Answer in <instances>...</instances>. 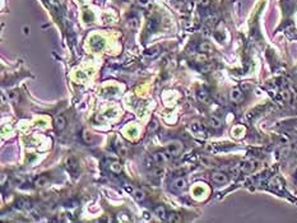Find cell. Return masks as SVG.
I'll return each mask as SVG.
<instances>
[{
    "label": "cell",
    "mask_w": 297,
    "mask_h": 223,
    "mask_svg": "<svg viewBox=\"0 0 297 223\" xmlns=\"http://www.w3.org/2000/svg\"><path fill=\"white\" fill-rule=\"evenodd\" d=\"M184 151V144L179 140H174V142H170L167 145H166V152L172 157H177L180 156Z\"/></svg>",
    "instance_id": "6da1fadb"
},
{
    "label": "cell",
    "mask_w": 297,
    "mask_h": 223,
    "mask_svg": "<svg viewBox=\"0 0 297 223\" xmlns=\"http://www.w3.org/2000/svg\"><path fill=\"white\" fill-rule=\"evenodd\" d=\"M91 46H92L93 50H96V51L102 50L104 46H105V40L102 37H100V36H93L91 38Z\"/></svg>",
    "instance_id": "7a4b0ae2"
},
{
    "label": "cell",
    "mask_w": 297,
    "mask_h": 223,
    "mask_svg": "<svg viewBox=\"0 0 297 223\" xmlns=\"http://www.w3.org/2000/svg\"><path fill=\"white\" fill-rule=\"evenodd\" d=\"M212 180L218 185H225L228 182V177L225 172H214L212 175Z\"/></svg>",
    "instance_id": "3957f363"
},
{
    "label": "cell",
    "mask_w": 297,
    "mask_h": 223,
    "mask_svg": "<svg viewBox=\"0 0 297 223\" xmlns=\"http://www.w3.org/2000/svg\"><path fill=\"white\" fill-rule=\"evenodd\" d=\"M153 161L156 162V165L163 166V165H166L168 162V158H167V156L163 152H157V153L153 154Z\"/></svg>",
    "instance_id": "277c9868"
},
{
    "label": "cell",
    "mask_w": 297,
    "mask_h": 223,
    "mask_svg": "<svg viewBox=\"0 0 297 223\" xmlns=\"http://www.w3.org/2000/svg\"><path fill=\"white\" fill-rule=\"evenodd\" d=\"M65 126H66V119L63 115L56 116L55 117V127H56V130L61 131V130L65 129Z\"/></svg>",
    "instance_id": "5b68a950"
},
{
    "label": "cell",
    "mask_w": 297,
    "mask_h": 223,
    "mask_svg": "<svg viewBox=\"0 0 297 223\" xmlns=\"http://www.w3.org/2000/svg\"><path fill=\"white\" fill-rule=\"evenodd\" d=\"M242 97H244V94L239 88H233L230 93V100L232 102H240V101H242Z\"/></svg>",
    "instance_id": "8992f818"
},
{
    "label": "cell",
    "mask_w": 297,
    "mask_h": 223,
    "mask_svg": "<svg viewBox=\"0 0 297 223\" xmlns=\"http://www.w3.org/2000/svg\"><path fill=\"white\" fill-rule=\"evenodd\" d=\"M198 100L201 102V104H209L210 102V97H209V93L204 89H201L198 92Z\"/></svg>",
    "instance_id": "52a82bcc"
},
{
    "label": "cell",
    "mask_w": 297,
    "mask_h": 223,
    "mask_svg": "<svg viewBox=\"0 0 297 223\" xmlns=\"http://www.w3.org/2000/svg\"><path fill=\"white\" fill-rule=\"evenodd\" d=\"M174 187L176 189V190L182 191V190H185V189H186V181H185L182 177L176 178L175 181H174Z\"/></svg>",
    "instance_id": "ba28073f"
},
{
    "label": "cell",
    "mask_w": 297,
    "mask_h": 223,
    "mask_svg": "<svg viewBox=\"0 0 297 223\" xmlns=\"http://www.w3.org/2000/svg\"><path fill=\"white\" fill-rule=\"evenodd\" d=\"M255 168H256V162L255 161H249V162H246V163H244V166H242V171L246 174L252 172Z\"/></svg>",
    "instance_id": "9c48e42d"
},
{
    "label": "cell",
    "mask_w": 297,
    "mask_h": 223,
    "mask_svg": "<svg viewBox=\"0 0 297 223\" xmlns=\"http://www.w3.org/2000/svg\"><path fill=\"white\" fill-rule=\"evenodd\" d=\"M49 182H50V180L47 176H40L38 178H36L35 185H36V187H45L49 185Z\"/></svg>",
    "instance_id": "30bf717a"
},
{
    "label": "cell",
    "mask_w": 297,
    "mask_h": 223,
    "mask_svg": "<svg viewBox=\"0 0 297 223\" xmlns=\"http://www.w3.org/2000/svg\"><path fill=\"white\" fill-rule=\"evenodd\" d=\"M209 125L213 127V129H219V127L222 126V120L217 116H212L209 119Z\"/></svg>",
    "instance_id": "8fae6325"
},
{
    "label": "cell",
    "mask_w": 297,
    "mask_h": 223,
    "mask_svg": "<svg viewBox=\"0 0 297 223\" xmlns=\"http://www.w3.org/2000/svg\"><path fill=\"white\" fill-rule=\"evenodd\" d=\"M199 50L201 51V53L210 54V53H213V46H212L209 42H201L200 46H199Z\"/></svg>",
    "instance_id": "7c38bea8"
},
{
    "label": "cell",
    "mask_w": 297,
    "mask_h": 223,
    "mask_svg": "<svg viewBox=\"0 0 297 223\" xmlns=\"http://www.w3.org/2000/svg\"><path fill=\"white\" fill-rule=\"evenodd\" d=\"M133 195L135 196V199L137 200H144V198H146V193H144L142 189H134L133 190Z\"/></svg>",
    "instance_id": "4fadbf2b"
},
{
    "label": "cell",
    "mask_w": 297,
    "mask_h": 223,
    "mask_svg": "<svg viewBox=\"0 0 297 223\" xmlns=\"http://www.w3.org/2000/svg\"><path fill=\"white\" fill-rule=\"evenodd\" d=\"M121 165L119 163V162H112V163H110V171L111 172H114V174H120L121 172Z\"/></svg>",
    "instance_id": "5bb4252c"
},
{
    "label": "cell",
    "mask_w": 297,
    "mask_h": 223,
    "mask_svg": "<svg viewBox=\"0 0 297 223\" xmlns=\"http://www.w3.org/2000/svg\"><path fill=\"white\" fill-rule=\"evenodd\" d=\"M154 213H156V216H157V218H159V219H166L167 217V214H166V209L163 208V207H157L156 208V210H154Z\"/></svg>",
    "instance_id": "9a60e30c"
},
{
    "label": "cell",
    "mask_w": 297,
    "mask_h": 223,
    "mask_svg": "<svg viewBox=\"0 0 297 223\" xmlns=\"http://www.w3.org/2000/svg\"><path fill=\"white\" fill-rule=\"evenodd\" d=\"M117 153L123 157H126L128 156V148H126L123 143H117Z\"/></svg>",
    "instance_id": "2e32d148"
},
{
    "label": "cell",
    "mask_w": 297,
    "mask_h": 223,
    "mask_svg": "<svg viewBox=\"0 0 297 223\" xmlns=\"http://www.w3.org/2000/svg\"><path fill=\"white\" fill-rule=\"evenodd\" d=\"M167 221H168V222H176V223H179V222L182 221V218H181V216H179V214L171 213V214H168Z\"/></svg>",
    "instance_id": "e0dca14e"
},
{
    "label": "cell",
    "mask_w": 297,
    "mask_h": 223,
    "mask_svg": "<svg viewBox=\"0 0 297 223\" xmlns=\"http://www.w3.org/2000/svg\"><path fill=\"white\" fill-rule=\"evenodd\" d=\"M128 25L131 28V29H137L138 28V25H139V22H138V19L137 18H130L129 21H128Z\"/></svg>",
    "instance_id": "ac0fdd59"
},
{
    "label": "cell",
    "mask_w": 297,
    "mask_h": 223,
    "mask_svg": "<svg viewBox=\"0 0 297 223\" xmlns=\"http://www.w3.org/2000/svg\"><path fill=\"white\" fill-rule=\"evenodd\" d=\"M137 3L142 8H148L149 4H150V0H137Z\"/></svg>",
    "instance_id": "d6986e66"
},
{
    "label": "cell",
    "mask_w": 297,
    "mask_h": 223,
    "mask_svg": "<svg viewBox=\"0 0 297 223\" xmlns=\"http://www.w3.org/2000/svg\"><path fill=\"white\" fill-rule=\"evenodd\" d=\"M162 174H163V171L161 170V168H156V170L152 171V175H153V176H157V177L162 176Z\"/></svg>",
    "instance_id": "ffe728a7"
},
{
    "label": "cell",
    "mask_w": 297,
    "mask_h": 223,
    "mask_svg": "<svg viewBox=\"0 0 297 223\" xmlns=\"http://www.w3.org/2000/svg\"><path fill=\"white\" fill-rule=\"evenodd\" d=\"M282 96H283V98H284L286 101H290V100H291V93H290V91H284V92L282 93Z\"/></svg>",
    "instance_id": "44dd1931"
},
{
    "label": "cell",
    "mask_w": 297,
    "mask_h": 223,
    "mask_svg": "<svg viewBox=\"0 0 297 223\" xmlns=\"http://www.w3.org/2000/svg\"><path fill=\"white\" fill-rule=\"evenodd\" d=\"M212 68H213V66H212L210 64L204 65V66H201V72H203V73H208L209 70H212Z\"/></svg>",
    "instance_id": "7402d4cb"
},
{
    "label": "cell",
    "mask_w": 297,
    "mask_h": 223,
    "mask_svg": "<svg viewBox=\"0 0 297 223\" xmlns=\"http://www.w3.org/2000/svg\"><path fill=\"white\" fill-rule=\"evenodd\" d=\"M288 153H290V147H284V148H282V151H281V154H282V156L284 157H287L288 156Z\"/></svg>",
    "instance_id": "603a6c76"
},
{
    "label": "cell",
    "mask_w": 297,
    "mask_h": 223,
    "mask_svg": "<svg viewBox=\"0 0 297 223\" xmlns=\"http://www.w3.org/2000/svg\"><path fill=\"white\" fill-rule=\"evenodd\" d=\"M83 138H84V140H86V142H89V140H91V135H89V133H88V131H84Z\"/></svg>",
    "instance_id": "cb8c5ba5"
},
{
    "label": "cell",
    "mask_w": 297,
    "mask_h": 223,
    "mask_svg": "<svg viewBox=\"0 0 297 223\" xmlns=\"http://www.w3.org/2000/svg\"><path fill=\"white\" fill-rule=\"evenodd\" d=\"M207 23H208V24H213V23H216V17H209V18H207Z\"/></svg>",
    "instance_id": "d4e9b609"
},
{
    "label": "cell",
    "mask_w": 297,
    "mask_h": 223,
    "mask_svg": "<svg viewBox=\"0 0 297 223\" xmlns=\"http://www.w3.org/2000/svg\"><path fill=\"white\" fill-rule=\"evenodd\" d=\"M156 127H157V121H156V120H153V121H152V124L149 125V130H154Z\"/></svg>",
    "instance_id": "484cf974"
},
{
    "label": "cell",
    "mask_w": 297,
    "mask_h": 223,
    "mask_svg": "<svg viewBox=\"0 0 297 223\" xmlns=\"http://www.w3.org/2000/svg\"><path fill=\"white\" fill-rule=\"evenodd\" d=\"M209 3H210V0H199V4L201 6H207Z\"/></svg>",
    "instance_id": "4316f807"
},
{
    "label": "cell",
    "mask_w": 297,
    "mask_h": 223,
    "mask_svg": "<svg viewBox=\"0 0 297 223\" xmlns=\"http://www.w3.org/2000/svg\"><path fill=\"white\" fill-rule=\"evenodd\" d=\"M2 104H3V105L6 104V98H5V94H4V93L2 94Z\"/></svg>",
    "instance_id": "83f0119b"
},
{
    "label": "cell",
    "mask_w": 297,
    "mask_h": 223,
    "mask_svg": "<svg viewBox=\"0 0 297 223\" xmlns=\"http://www.w3.org/2000/svg\"><path fill=\"white\" fill-rule=\"evenodd\" d=\"M293 152H295V153L297 154V143H296V144L293 145Z\"/></svg>",
    "instance_id": "f1b7e54d"
},
{
    "label": "cell",
    "mask_w": 297,
    "mask_h": 223,
    "mask_svg": "<svg viewBox=\"0 0 297 223\" xmlns=\"http://www.w3.org/2000/svg\"><path fill=\"white\" fill-rule=\"evenodd\" d=\"M295 102L297 104V93H296V96H295Z\"/></svg>",
    "instance_id": "f546056e"
},
{
    "label": "cell",
    "mask_w": 297,
    "mask_h": 223,
    "mask_svg": "<svg viewBox=\"0 0 297 223\" xmlns=\"http://www.w3.org/2000/svg\"><path fill=\"white\" fill-rule=\"evenodd\" d=\"M128 2H133V0H128Z\"/></svg>",
    "instance_id": "4dcf8cb0"
}]
</instances>
